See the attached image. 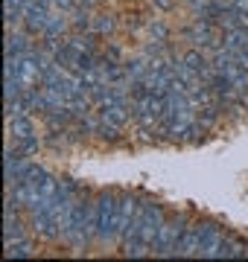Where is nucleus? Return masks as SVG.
<instances>
[{
	"instance_id": "obj_7",
	"label": "nucleus",
	"mask_w": 248,
	"mask_h": 262,
	"mask_svg": "<svg viewBox=\"0 0 248 262\" xmlns=\"http://www.w3.org/2000/svg\"><path fill=\"white\" fill-rule=\"evenodd\" d=\"M184 38L190 41L193 47H199V50H219V38H216V29H213L210 20L196 18L193 27L184 29Z\"/></svg>"
},
{
	"instance_id": "obj_5",
	"label": "nucleus",
	"mask_w": 248,
	"mask_h": 262,
	"mask_svg": "<svg viewBox=\"0 0 248 262\" xmlns=\"http://www.w3.org/2000/svg\"><path fill=\"white\" fill-rule=\"evenodd\" d=\"M137 215H140V201L132 195L120 198V210H117V239L126 242L134 236V225H137Z\"/></svg>"
},
{
	"instance_id": "obj_6",
	"label": "nucleus",
	"mask_w": 248,
	"mask_h": 262,
	"mask_svg": "<svg viewBox=\"0 0 248 262\" xmlns=\"http://www.w3.org/2000/svg\"><path fill=\"white\" fill-rule=\"evenodd\" d=\"M50 12H53L50 0H27V6H24V27H27V32H32V35L44 32Z\"/></svg>"
},
{
	"instance_id": "obj_11",
	"label": "nucleus",
	"mask_w": 248,
	"mask_h": 262,
	"mask_svg": "<svg viewBox=\"0 0 248 262\" xmlns=\"http://www.w3.org/2000/svg\"><path fill=\"white\" fill-rule=\"evenodd\" d=\"M9 134L15 137V143L29 140V137H38V134H35V125H32V120H29V114L12 117V120H9Z\"/></svg>"
},
{
	"instance_id": "obj_13",
	"label": "nucleus",
	"mask_w": 248,
	"mask_h": 262,
	"mask_svg": "<svg viewBox=\"0 0 248 262\" xmlns=\"http://www.w3.org/2000/svg\"><path fill=\"white\" fill-rule=\"evenodd\" d=\"M3 239L6 242H15V239H24V225L15 215V210H6L3 213Z\"/></svg>"
},
{
	"instance_id": "obj_12",
	"label": "nucleus",
	"mask_w": 248,
	"mask_h": 262,
	"mask_svg": "<svg viewBox=\"0 0 248 262\" xmlns=\"http://www.w3.org/2000/svg\"><path fill=\"white\" fill-rule=\"evenodd\" d=\"M178 256H199V225H187L178 245Z\"/></svg>"
},
{
	"instance_id": "obj_9",
	"label": "nucleus",
	"mask_w": 248,
	"mask_h": 262,
	"mask_svg": "<svg viewBox=\"0 0 248 262\" xmlns=\"http://www.w3.org/2000/svg\"><path fill=\"white\" fill-rule=\"evenodd\" d=\"M245 253H248V245L242 239H237V236H222L213 259H242Z\"/></svg>"
},
{
	"instance_id": "obj_10",
	"label": "nucleus",
	"mask_w": 248,
	"mask_h": 262,
	"mask_svg": "<svg viewBox=\"0 0 248 262\" xmlns=\"http://www.w3.org/2000/svg\"><path fill=\"white\" fill-rule=\"evenodd\" d=\"M67 29V12H61V9H56L53 6V12H50V20H47V27H44V41H58L61 38V32Z\"/></svg>"
},
{
	"instance_id": "obj_22",
	"label": "nucleus",
	"mask_w": 248,
	"mask_h": 262,
	"mask_svg": "<svg viewBox=\"0 0 248 262\" xmlns=\"http://www.w3.org/2000/svg\"><path fill=\"white\" fill-rule=\"evenodd\" d=\"M76 3H79V6H82V9H91V6H94L96 0H76Z\"/></svg>"
},
{
	"instance_id": "obj_21",
	"label": "nucleus",
	"mask_w": 248,
	"mask_h": 262,
	"mask_svg": "<svg viewBox=\"0 0 248 262\" xmlns=\"http://www.w3.org/2000/svg\"><path fill=\"white\" fill-rule=\"evenodd\" d=\"M149 32H152L158 41H167V27H163V24H152V27H149Z\"/></svg>"
},
{
	"instance_id": "obj_14",
	"label": "nucleus",
	"mask_w": 248,
	"mask_h": 262,
	"mask_svg": "<svg viewBox=\"0 0 248 262\" xmlns=\"http://www.w3.org/2000/svg\"><path fill=\"white\" fill-rule=\"evenodd\" d=\"M222 47L228 53H237V50L248 47V32L245 29H225V38H222Z\"/></svg>"
},
{
	"instance_id": "obj_20",
	"label": "nucleus",
	"mask_w": 248,
	"mask_h": 262,
	"mask_svg": "<svg viewBox=\"0 0 248 262\" xmlns=\"http://www.w3.org/2000/svg\"><path fill=\"white\" fill-rule=\"evenodd\" d=\"M234 61H237L242 70H248V47L245 50H237V53H234Z\"/></svg>"
},
{
	"instance_id": "obj_19",
	"label": "nucleus",
	"mask_w": 248,
	"mask_h": 262,
	"mask_svg": "<svg viewBox=\"0 0 248 262\" xmlns=\"http://www.w3.org/2000/svg\"><path fill=\"white\" fill-rule=\"evenodd\" d=\"M15 149H18L20 155H32V151H38V137H29V140L15 143Z\"/></svg>"
},
{
	"instance_id": "obj_18",
	"label": "nucleus",
	"mask_w": 248,
	"mask_h": 262,
	"mask_svg": "<svg viewBox=\"0 0 248 262\" xmlns=\"http://www.w3.org/2000/svg\"><path fill=\"white\" fill-rule=\"evenodd\" d=\"M94 32H114V20L108 18V15H99V18H94Z\"/></svg>"
},
{
	"instance_id": "obj_8",
	"label": "nucleus",
	"mask_w": 248,
	"mask_h": 262,
	"mask_svg": "<svg viewBox=\"0 0 248 262\" xmlns=\"http://www.w3.org/2000/svg\"><path fill=\"white\" fill-rule=\"evenodd\" d=\"M222 227L213 225V222H201L199 225V256L201 259H213L216 256V248L222 242Z\"/></svg>"
},
{
	"instance_id": "obj_2",
	"label": "nucleus",
	"mask_w": 248,
	"mask_h": 262,
	"mask_svg": "<svg viewBox=\"0 0 248 262\" xmlns=\"http://www.w3.org/2000/svg\"><path fill=\"white\" fill-rule=\"evenodd\" d=\"M96 204V239L102 245L117 239V210H120V198L114 192H102L94 201Z\"/></svg>"
},
{
	"instance_id": "obj_15",
	"label": "nucleus",
	"mask_w": 248,
	"mask_h": 262,
	"mask_svg": "<svg viewBox=\"0 0 248 262\" xmlns=\"http://www.w3.org/2000/svg\"><path fill=\"white\" fill-rule=\"evenodd\" d=\"M27 50H32L27 35H20V32H6V56H20V53H27Z\"/></svg>"
},
{
	"instance_id": "obj_4",
	"label": "nucleus",
	"mask_w": 248,
	"mask_h": 262,
	"mask_svg": "<svg viewBox=\"0 0 248 262\" xmlns=\"http://www.w3.org/2000/svg\"><path fill=\"white\" fill-rule=\"evenodd\" d=\"M184 230H187L184 215H172V219H167L163 227H161V233H158V239H155L152 253H158V256H178V245H181Z\"/></svg>"
},
{
	"instance_id": "obj_1",
	"label": "nucleus",
	"mask_w": 248,
	"mask_h": 262,
	"mask_svg": "<svg viewBox=\"0 0 248 262\" xmlns=\"http://www.w3.org/2000/svg\"><path fill=\"white\" fill-rule=\"evenodd\" d=\"M94 236H96V204H91L88 198H79L61 239L70 248H85Z\"/></svg>"
},
{
	"instance_id": "obj_23",
	"label": "nucleus",
	"mask_w": 248,
	"mask_h": 262,
	"mask_svg": "<svg viewBox=\"0 0 248 262\" xmlns=\"http://www.w3.org/2000/svg\"><path fill=\"white\" fill-rule=\"evenodd\" d=\"M158 6H163V9H170V6H172V0H158Z\"/></svg>"
},
{
	"instance_id": "obj_16",
	"label": "nucleus",
	"mask_w": 248,
	"mask_h": 262,
	"mask_svg": "<svg viewBox=\"0 0 248 262\" xmlns=\"http://www.w3.org/2000/svg\"><path fill=\"white\" fill-rule=\"evenodd\" d=\"M32 242H27V239H15V242H6V259H27V256H32Z\"/></svg>"
},
{
	"instance_id": "obj_17",
	"label": "nucleus",
	"mask_w": 248,
	"mask_h": 262,
	"mask_svg": "<svg viewBox=\"0 0 248 262\" xmlns=\"http://www.w3.org/2000/svg\"><path fill=\"white\" fill-rule=\"evenodd\" d=\"M24 6H27V0H3V15H6L3 20H6V27L24 15Z\"/></svg>"
},
{
	"instance_id": "obj_3",
	"label": "nucleus",
	"mask_w": 248,
	"mask_h": 262,
	"mask_svg": "<svg viewBox=\"0 0 248 262\" xmlns=\"http://www.w3.org/2000/svg\"><path fill=\"white\" fill-rule=\"evenodd\" d=\"M163 222H167V215H163L161 204H152V201L140 204V215H137V225H134V236H132V239H140L143 245L155 248V239H158V233H161ZM132 239H126V242H132Z\"/></svg>"
}]
</instances>
